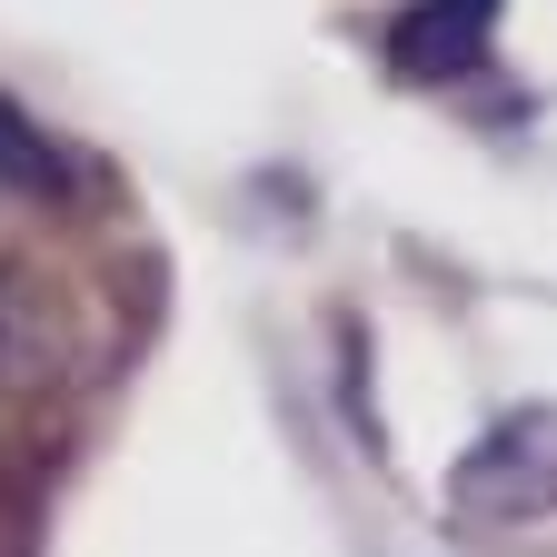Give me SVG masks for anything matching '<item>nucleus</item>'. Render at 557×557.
I'll return each mask as SVG.
<instances>
[{"label":"nucleus","mask_w":557,"mask_h":557,"mask_svg":"<svg viewBox=\"0 0 557 557\" xmlns=\"http://www.w3.org/2000/svg\"><path fill=\"white\" fill-rule=\"evenodd\" d=\"M448 508L458 528H528L557 508V408H508L487 418V438L448 468Z\"/></svg>","instance_id":"obj_1"},{"label":"nucleus","mask_w":557,"mask_h":557,"mask_svg":"<svg viewBox=\"0 0 557 557\" xmlns=\"http://www.w3.org/2000/svg\"><path fill=\"white\" fill-rule=\"evenodd\" d=\"M81 359V329H70V299L30 259H0V398H40L70 379Z\"/></svg>","instance_id":"obj_2"},{"label":"nucleus","mask_w":557,"mask_h":557,"mask_svg":"<svg viewBox=\"0 0 557 557\" xmlns=\"http://www.w3.org/2000/svg\"><path fill=\"white\" fill-rule=\"evenodd\" d=\"M498 40V0H408L388 21V70L398 81H468Z\"/></svg>","instance_id":"obj_3"},{"label":"nucleus","mask_w":557,"mask_h":557,"mask_svg":"<svg viewBox=\"0 0 557 557\" xmlns=\"http://www.w3.org/2000/svg\"><path fill=\"white\" fill-rule=\"evenodd\" d=\"M0 189L30 199V209H70V160L21 100H0Z\"/></svg>","instance_id":"obj_4"}]
</instances>
